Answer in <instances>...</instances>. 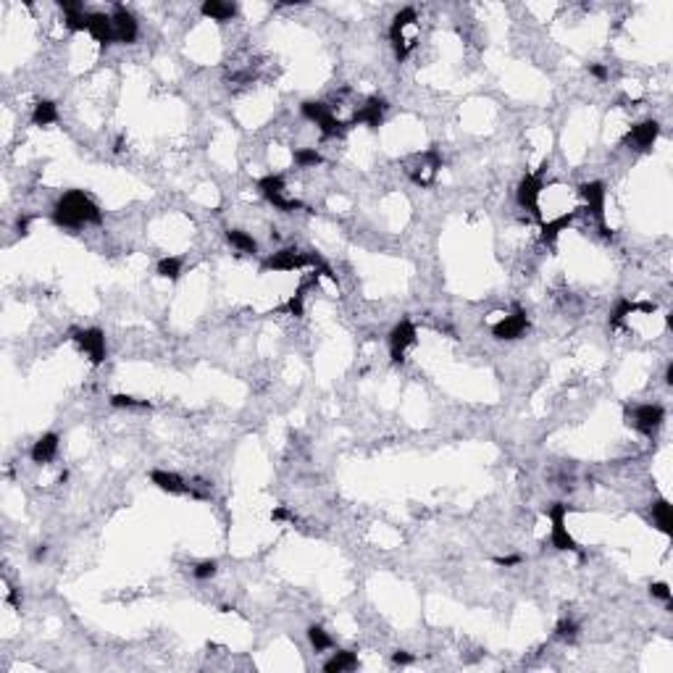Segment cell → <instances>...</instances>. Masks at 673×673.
Wrapping results in <instances>:
<instances>
[{"label":"cell","instance_id":"obj_34","mask_svg":"<svg viewBox=\"0 0 673 673\" xmlns=\"http://www.w3.org/2000/svg\"><path fill=\"white\" fill-rule=\"evenodd\" d=\"M392 660H395L397 665H408V663H413V655H408V652H395Z\"/></svg>","mask_w":673,"mask_h":673},{"label":"cell","instance_id":"obj_33","mask_svg":"<svg viewBox=\"0 0 673 673\" xmlns=\"http://www.w3.org/2000/svg\"><path fill=\"white\" fill-rule=\"evenodd\" d=\"M589 74L595 76V79H599V82H605L608 79V69L602 63H589Z\"/></svg>","mask_w":673,"mask_h":673},{"label":"cell","instance_id":"obj_19","mask_svg":"<svg viewBox=\"0 0 673 673\" xmlns=\"http://www.w3.org/2000/svg\"><path fill=\"white\" fill-rule=\"evenodd\" d=\"M571 221H573V213H560V216H555V219H547V221L542 224V242L553 245V242L558 240V234H560L563 229H569Z\"/></svg>","mask_w":673,"mask_h":673},{"label":"cell","instance_id":"obj_29","mask_svg":"<svg viewBox=\"0 0 673 673\" xmlns=\"http://www.w3.org/2000/svg\"><path fill=\"white\" fill-rule=\"evenodd\" d=\"M576 631H579V626H576V621H571V618H563L558 626H555V637L558 639H563V642H571L573 637H576Z\"/></svg>","mask_w":673,"mask_h":673},{"label":"cell","instance_id":"obj_8","mask_svg":"<svg viewBox=\"0 0 673 673\" xmlns=\"http://www.w3.org/2000/svg\"><path fill=\"white\" fill-rule=\"evenodd\" d=\"M419 340V331L413 327V321L410 318H403L400 324H395V329L389 331V355L395 363H400L405 358V353H408V347H413Z\"/></svg>","mask_w":673,"mask_h":673},{"label":"cell","instance_id":"obj_22","mask_svg":"<svg viewBox=\"0 0 673 673\" xmlns=\"http://www.w3.org/2000/svg\"><path fill=\"white\" fill-rule=\"evenodd\" d=\"M58 121V111H56V103L53 100H40L32 111V124L34 126H50Z\"/></svg>","mask_w":673,"mask_h":673},{"label":"cell","instance_id":"obj_26","mask_svg":"<svg viewBox=\"0 0 673 673\" xmlns=\"http://www.w3.org/2000/svg\"><path fill=\"white\" fill-rule=\"evenodd\" d=\"M308 639H311V644H313L316 652H324V650H329L331 644H334V642H331V637L321 626L308 628Z\"/></svg>","mask_w":673,"mask_h":673},{"label":"cell","instance_id":"obj_27","mask_svg":"<svg viewBox=\"0 0 673 673\" xmlns=\"http://www.w3.org/2000/svg\"><path fill=\"white\" fill-rule=\"evenodd\" d=\"M216 571H219V563H216V560H203V563H197V566L192 569V576L197 579V582H208V579L216 576Z\"/></svg>","mask_w":673,"mask_h":673},{"label":"cell","instance_id":"obj_35","mask_svg":"<svg viewBox=\"0 0 673 673\" xmlns=\"http://www.w3.org/2000/svg\"><path fill=\"white\" fill-rule=\"evenodd\" d=\"M271 518H274V521H287L289 513H287V508H276L274 513H271Z\"/></svg>","mask_w":673,"mask_h":673},{"label":"cell","instance_id":"obj_21","mask_svg":"<svg viewBox=\"0 0 673 673\" xmlns=\"http://www.w3.org/2000/svg\"><path fill=\"white\" fill-rule=\"evenodd\" d=\"M226 240H229V245H232L234 250H240V253H245V255L258 253V242L253 240V234H247V232H242V229H229V232H226Z\"/></svg>","mask_w":673,"mask_h":673},{"label":"cell","instance_id":"obj_25","mask_svg":"<svg viewBox=\"0 0 673 673\" xmlns=\"http://www.w3.org/2000/svg\"><path fill=\"white\" fill-rule=\"evenodd\" d=\"M179 274H181V261L179 258H161L158 261V276H164V279H179Z\"/></svg>","mask_w":673,"mask_h":673},{"label":"cell","instance_id":"obj_18","mask_svg":"<svg viewBox=\"0 0 673 673\" xmlns=\"http://www.w3.org/2000/svg\"><path fill=\"white\" fill-rule=\"evenodd\" d=\"M200 14L224 24V21H232V19L237 16V5H234V3H221V0H206V3L200 5Z\"/></svg>","mask_w":673,"mask_h":673},{"label":"cell","instance_id":"obj_10","mask_svg":"<svg viewBox=\"0 0 673 673\" xmlns=\"http://www.w3.org/2000/svg\"><path fill=\"white\" fill-rule=\"evenodd\" d=\"M529 329V318H526L524 308H513V313L503 316L497 324L492 327V334L497 340H518L524 331Z\"/></svg>","mask_w":673,"mask_h":673},{"label":"cell","instance_id":"obj_36","mask_svg":"<svg viewBox=\"0 0 673 673\" xmlns=\"http://www.w3.org/2000/svg\"><path fill=\"white\" fill-rule=\"evenodd\" d=\"M30 232V219L24 216V219H19V234H27Z\"/></svg>","mask_w":673,"mask_h":673},{"label":"cell","instance_id":"obj_2","mask_svg":"<svg viewBox=\"0 0 673 673\" xmlns=\"http://www.w3.org/2000/svg\"><path fill=\"white\" fill-rule=\"evenodd\" d=\"M439 168H442V155H439L437 148L416 153V155H410L405 161V174L413 179V184H419V187H432L437 174H439Z\"/></svg>","mask_w":673,"mask_h":673},{"label":"cell","instance_id":"obj_28","mask_svg":"<svg viewBox=\"0 0 673 673\" xmlns=\"http://www.w3.org/2000/svg\"><path fill=\"white\" fill-rule=\"evenodd\" d=\"M111 405L113 408H150L148 400H140V397H132V395H113Z\"/></svg>","mask_w":673,"mask_h":673},{"label":"cell","instance_id":"obj_37","mask_svg":"<svg viewBox=\"0 0 673 673\" xmlns=\"http://www.w3.org/2000/svg\"><path fill=\"white\" fill-rule=\"evenodd\" d=\"M45 555H47V547H45V544H40V547L34 550V560H43Z\"/></svg>","mask_w":673,"mask_h":673},{"label":"cell","instance_id":"obj_11","mask_svg":"<svg viewBox=\"0 0 673 673\" xmlns=\"http://www.w3.org/2000/svg\"><path fill=\"white\" fill-rule=\"evenodd\" d=\"M111 21H113V34H116V43H135L137 34H140V24H137L135 14L126 8V5H116L113 14H111Z\"/></svg>","mask_w":673,"mask_h":673},{"label":"cell","instance_id":"obj_30","mask_svg":"<svg viewBox=\"0 0 673 673\" xmlns=\"http://www.w3.org/2000/svg\"><path fill=\"white\" fill-rule=\"evenodd\" d=\"M302 300H305V289L300 287L298 292H295L292 298L287 300V305H285V308H287V313H289V316H295V318H300V316L305 313V305H302Z\"/></svg>","mask_w":673,"mask_h":673},{"label":"cell","instance_id":"obj_31","mask_svg":"<svg viewBox=\"0 0 673 673\" xmlns=\"http://www.w3.org/2000/svg\"><path fill=\"white\" fill-rule=\"evenodd\" d=\"M650 595L655 599H663L665 602V608H671V586L665 582H655L652 586H650Z\"/></svg>","mask_w":673,"mask_h":673},{"label":"cell","instance_id":"obj_24","mask_svg":"<svg viewBox=\"0 0 673 673\" xmlns=\"http://www.w3.org/2000/svg\"><path fill=\"white\" fill-rule=\"evenodd\" d=\"M324 161L321 158V153L316 148H298L295 150V164L300 166V168H313V166H318Z\"/></svg>","mask_w":673,"mask_h":673},{"label":"cell","instance_id":"obj_3","mask_svg":"<svg viewBox=\"0 0 673 673\" xmlns=\"http://www.w3.org/2000/svg\"><path fill=\"white\" fill-rule=\"evenodd\" d=\"M566 516H569V505L566 503H555L553 508H547V518L553 524L550 544H553L555 550H566V553H576L579 558H584L582 547L576 544V539L571 537L569 526H566Z\"/></svg>","mask_w":673,"mask_h":673},{"label":"cell","instance_id":"obj_6","mask_svg":"<svg viewBox=\"0 0 673 673\" xmlns=\"http://www.w3.org/2000/svg\"><path fill=\"white\" fill-rule=\"evenodd\" d=\"M258 190L263 192V197L269 200L271 206H276L279 210H300L302 203L298 197H285V177L279 174H269L263 179H258Z\"/></svg>","mask_w":673,"mask_h":673},{"label":"cell","instance_id":"obj_7","mask_svg":"<svg viewBox=\"0 0 673 673\" xmlns=\"http://www.w3.org/2000/svg\"><path fill=\"white\" fill-rule=\"evenodd\" d=\"M579 195H582L586 210L599 221V232L608 237L610 232L605 226V195H608L605 192V184L602 181H584L582 187H579Z\"/></svg>","mask_w":673,"mask_h":673},{"label":"cell","instance_id":"obj_5","mask_svg":"<svg viewBox=\"0 0 673 673\" xmlns=\"http://www.w3.org/2000/svg\"><path fill=\"white\" fill-rule=\"evenodd\" d=\"M321 263V258L316 253H300L295 247H285L279 253H274L266 261V271H300V269H316Z\"/></svg>","mask_w":673,"mask_h":673},{"label":"cell","instance_id":"obj_15","mask_svg":"<svg viewBox=\"0 0 673 673\" xmlns=\"http://www.w3.org/2000/svg\"><path fill=\"white\" fill-rule=\"evenodd\" d=\"M150 481L161 489V492H168V494H187L190 492V484L181 479L179 474H174V471H164V468H155L153 474H150Z\"/></svg>","mask_w":673,"mask_h":673},{"label":"cell","instance_id":"obj_20","mask_svg":"<svg viewBox=\"0 0 673 673\" xmlns=\"http://www.w3.org/2000/svg\"><path fill=\"white\" fill-rule=\"evenodd\" d=\"M358 668V655L350 652V650H340L334 652V658L329 663H324V671L327 673H342V671H353Z\"/></svg>","mask_w":673,"mask_h":673},{"label":"cell","instance_id":"obj_4","mask_svg":"<svg viewBox=\"0 0 673 673\" xmlns=\"http://www.w3.org/2000/svg\"><path fill=\"white\" fill-rule=\"evenodd\" d=\"M663 419H665V410L658 403H642L634 405V408H626V423L634 426L637 432L647 434V437H652L658 432L663 426Z\"/></svg>","mask_w":673,"mask_h":673},{"label":"cell","instance_id":"obj_1","mask_svg":"<svg viewBox=\"0 0 673 673\" xmlns=\"http://www.w3.org/2000/svg\"><path fill=\"white\" fill-rule=\"evenodd\" d=\"M53 219L63 229H79V226H87V224H100L103 221V213L92 203L90 195H85L82 190H71V192H66L56 203Z\"/></svg>","mask_w":673,"mask_h":673},{"label":"cell","instance_id":"obj_38","mask_svg":"<svg viewBox=\"0 0 673 673\" xmlns=\"http://www.w3.org/2000/svg\"><path fill=\"white\" fill-rule=\"evenodd\" d=\"M665 382L673 384V363H668V368H665Z\"/></svg>","mask_w":673,"mask_h":673},{"label":"cell","instance_id":"obj_16","mask_svg":"<svg viewBox=\"0 0 673 673\" xmlns=\"http://www.w3.org/2000/svg\"><path fill=\"white\" fill-rule=\"evenodd\" d=\"M87 32L92 37L100 43V45H111L116 43V34H113V21L108 14H90V24H87Z\"/></svg>","mask_w":673,"mask_h":673},{"label":"cell","instance_id":"obj_12","mask_svg":"<svg viewBox=\"0 0 673 673\" xmlns=\"http://www.w3.org/2000/svg\"><path fill=\"white\" fill-rule=\"evenodd\" d=\"M516 200H518L521 208L531 210L539 219V200H542V179H539V174H526L521 184H518Z\"/></svg>","mask_w":673,"mask_h":673},{"label":"cell","instance_id":"obj_17","mask_svg":"<svg viewBox=\"0 0 673 673\" xmlns=\"http://www.w3.org/2000/svg\"><path fill=\"white\" fill-rule=\"evenodd\" d=\"M58 445H60V437L58 434H45V437H40L37 442H34V448H32V461L34 463H50L56 455H58Z\"/></svg>","mask_w":673,"mask_h":673},{"label":"cell","instance_id":"obj_13","mask_svg":"<svg viewBox=\"0 0 673 673\" xmlns=\"http://www.w3.org/2000/svg\"><path fill=\"white\" fill-rule=\"evenodd\" d=\"M660 135V124L658 121H642V124H634L628 129V135L624 137V142L637 150H650L655 145V140Z\"/></svg>","mask_w":673,"mask_h":673},{"label":"cell","instance_id":"obj_14","mask_svg":"<svg viewBox=\"0 0 673 673\" xmlns=\"http://www.w3.org/2000/svg\"><path fill=\"white\" fill-rule=\"evenodd\" d=\"M384 111H387V103L382 98H368L355 111V116L350 119V124H366L368 129H379L382 121H384Z\"/></svg>","mask_w":673,"mask_h":673},{"label":"cell","instance_id":"obj_23","mask_svg":"<svg viewBox=\"0 0 673 673\" xmlns=\"http://www.w3.org/2000/svg\"><path fill=\"white\" fill-rule=\"evenodd\" d=\"M652 521L663 534H671V505H668V500L652 503Z\"/></svg>","mask_w":673,"mask_h":673},{"label":"cell","instance_id":"obj_9","mask_svg":"<svg viewBox=\"0 0 673 673\" xmlns=\"http://www.w3.org/2000/svg\"><path fill=\"white\" fill-rule=\"evenodd\" d=\"M74 342L79 344V350L90 358V363L100 366V363L105 360V334L100 329H76Z\"/></svg>","mask_w":673,"mask_h":673},{"label":"cell","instance_id":"obj_32","mask_svg":"<svg viewBox=\"0 0 673 673\" xmlns=\"http://www.w3.org/2000/svg\"><path fill=\"white\" fill-rule=\"evenodd\" d=\"M521 555H505V558H494V563L497 566H505V569H510V566H521Z\"/></svg>","mask_w":673,"mask_h":673}]
</instances>
